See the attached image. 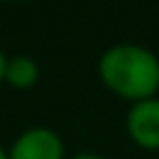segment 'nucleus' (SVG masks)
Here are the masks:
<instances>
[{"instance_id": "obj_1", "label": "nucleus", "mask_w": 159, "mask_h": 159, "mask_svg": "<svg viewBox=\"0 0 159 159\" xmlns=\"http://www.w3.org/2000/svg\"><path fill=\"white\" fill-rule=\"evenodd\" d=\"M99 80L122 99L142 102L159 92V57L142 45H114L99 57Z\"/></svg>"}, {"instance_id": "obj_2", "label": "nucleus", "mask_w": 159, "mask_h": 159, "mask_svg": "<svg viewBox=\"0 0 159 159\" xmlns=\"http://www.w3.org/2000/svg\"><path fill=\"white\" fill-rule=\"evenodd\" d=\"M7 159H65V142L50 127H30L12 142Z\"/></svg>"}, {"instance_id": "obj_3", "label": "nucleus", "mask_w": 159, "mask_h": 159, "mask_svg": "<svg viewBox=\"0 0 159 159\" xmlns=\"http://www.w3.org/2000/svg\"><path fill=\"white\" fill-rule=\"evenodd\" d=\"M127 134L129 139L149 152L159 149V99L134 102L127 112Z\"/></svg>"}, {"instance_id": "obj_4", "label": "nucleus", "mask_w": 159, "mask_h": 159, "mask_svg": "<svg viewBox=\"0 0 159 159\" xmlns=\"http://www.w3.org/2000/svg\"><path fill=\"white\" fill-rule=\"evenodd\" d=\"M40 80V67L32 57L27 55H15V57H7V65H5V82L15 89H30L35 87Z\"/></svg>"}, {"instance_id": "obj_5", "label": "nucleus", "mask_w": 159, "mask_h": 159, "mask_svg": "<svg viewBox=\"0 0 159 159\" xmlns=\"http://www.w3.org/2000/svg\"><path fill=\"white\" fill-rule=\"evenodd\" d=\"M5 65H7V57H5V52L0 50V84L5 82Z\"/></svg>"}, {"instance_id": "obj_6", "label": "nucleus", "mask_w": 159, "mask_h": 159, "mask_svg": "<svg viewBox=\"0 0 159 159\" xmlns=\"http://www.w3.org/2000/svg\"><path fill=\"white\" fill-rule=\"evenodd\" d=\"M70 159H104V157H99V154H92V152H82V154H75V157H70Z\"/></svg>"}, {"instance_id": "obj_7", "label": "nucleus", "mask_w": 159, "mask_h": 159, "mask_svg": "<svg viewBox=\"0 0 159 159\" xmlns=\"http://www.w3.org/2000/svg\"><path fill=\"white\" fill-rule=\"evenodd\" d=\"M0 159H7V149H5L2 144H0Z\"/></svg>"}]
</instances>
